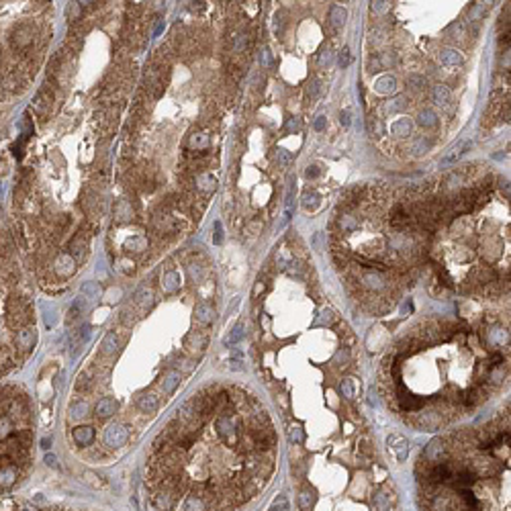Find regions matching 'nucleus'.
<instances>
[{"mask_svg": "<svg viewBox=\"0 0 511 511\" xmlns=\"http://www.w3.org/2000/svg\"><path fill=\"white\" fill-rule=\"evenodd\" d=\"M477 454L454 456L438 438L426 448L417 473L421 511H509V429H483Z\"/></svg>", "mask_w": 511, "mask_h": 511, "instance_id": "nucleus-1", "label": "nucleus"}, {"mask_svg": "<svg viewBox=\"0 0 511 511\" xmlns=\"http://www.w3.org/2000/svg\"><path fill=\"white\" fill-rule=\"evenodd\" d=\"M129 440V427L123 424H113L104 429V444L109 448H121Z\"/></svg>", "mask_w": 511, "mask_h": 511, "instance_id": "nucleus-2", "label": "nucleus"}, {"mask_svg": "<svg viewBox=\"0 0 511 511\" xmlns=\"http://www.w3.org/2000/svg\"><path fill=\"white\" fill-rule=\"evenodd\" d=\"M387 444H389V448L392 452H395L399 462H405L407 456H409V442H407V438H403L401 434H391L387 438Z\"/></svg>", "mask_w": 511, "mask_h": 511, "instance_id": "nucleus-3", "label": "nucleus"}, {"mask_svg": "<svg viewBox=\"0 0 511 511\" xmlns=\"http://www.w3.org/2000/svg\"><path fill=\"white\" fill-rule=\"evenodd\" d=\"M96 438V431L92 426H78L72 429V440L78 446H90Z\"/></svg>", "mask_w": 511, "mask_h": 511, "instance_id": "nucleus-4", "label": "nucleus"}, {"mask_svg": "<svg viewBox=\"0 0 511 511\" xmlns=\"http://www.w3.org/2000/svg\"><path fill=\"white\" fill-rule=\"evenodd\" d=\"M470 145H473V141H468V139H460V141H456V143L448 150V153L444 155V158H442V164H452V162H456V160L460 158V155L466 153V152L470 150Z\"/></svg>", "mask_w": 511, "mask_h": 511, "instance_id": "nucleus-5", "label": "nucleus"}, {"mask_svg": "<svg viewBox=\"0 0 511 511\" xmlns=\"http://www.w3.org/2000/svg\"><path fill=\"white\" fill-rule=\"evenodd\" d=\"M184 348H188L190 352H203L207 348V336L203 331H190L184 338Z\"/></svg>", "mask_w": 511, "mask_h": 511, "instance_id": "nucleus-6", "label": "nucleus"}, {"mask_svg": "<svg viewBox=\"0 0 511 511\" xmlns=\"http://www.w3.org/2000/svg\"><path fill=\"white\" fill-rule=\"evenodd\" d=\"M194 319L199 321L201 325H209V323H213V319H215L213 305L211 303H199L194 307Z\"/></svg>", "mask_w": 511, "mask_h": 511, "instance_id": "nucleus-7", "label": "nucleus"}, {"mask_svg": "<svg viewBox=\"0 0 511 511\" xmlns=\"http://www.w3.org/2000/svg\"><path fill=\"white\" fill-rule=\"evenodd\" d=\"M115 411H117V401L113 397H102L101 401L96 403V407H94L96 417H101V419H106V417L115 415Z\"/></svg>", "mask_w": 511, "mask_h": 511, "instance_id": "nucleus-8", "label": "nucleus"}, {"mask_svg": "<svg viewBox=\"0 0 511 511\" xmlns=\"http://www.w3.org/2000/svg\"><path fill=\"white\" fill-rule=\"evenodd\" d=\"M180 380H182V376H180V372L178 370H168L164 375V380H162V391H164V395H172V392L178 389V385H180Z\"/></svg>", "mask_w": 511, "mask_h": 511, "instance_id": "nucleus-9", "label": "nucleus"}, {"mask_svg": "<svg viewBox=\"0 0 511 511\" xmlns=\"http://www.w3.org/2000/svg\"><path fill=\"white\" fill-rule=\"evenodd\" d=\"M31 41H33V31L27 25H18L13 31V43L17 47H27Z\"/></svg>", "mask_w": 511, "mask_h": 511, "instance_id": "nucleus-10", "label": "nucleus"}, {"mask_svg": "<svg viewBox=\"0 0 511 511\" xmlns=\"http://www.w3.org/2000/svg\"><path fill=\"white\" fill-rule=\"evenodd\" d=\"M160 407V399L155 397V395H141V397H137V409L143 411V413H155Z\"/></svg>", "mask_w": 511, "mask_h": 511, "instance_id": "nucleus-11", "label": "nucleus"}, {"mask_svg": "<svg viewBox=\"0 0 511 511\" xmlns=\"http://www.w3.org/2000/svg\"><path fill=\"white\" fill-rule=\"evenodd\" d=\"M440 60L444 66L448 68H458L460 64H462V55H460L458 49H452V47H446V49H442V53H440Z\"/></svg>", "mask_w": 511, "mask_h": 511, "instance_id": "nucleus-12", "label": "nucleus"}, {"mask_svg": "<svg viewBox=\"0 0 511 511\" xmlns=\"http://www.w3.org/2000/svg\"><path fill=\"white\" fill-rule=\"evenodd\" d=\"M35 343V327H23L17 333V346L23 350H31Z\"/></svg>", "mask_w": 511, "mask_h": 511, "instance_id": "nucleus-13", "label": "nucleus"}, {"mask_svg": "<svg viewBox=\"0 0 511 511\" xmlns=\"http://www.w3.org/2000/svg\"><path fill=\"white\" fill-rule=\"evenodd\" d=\"M162 289H164V292H168V294L176 292V290L180 289V274L174 272V270L166 272L164 278H162Z\"/></svg>", "mask_w": 511, "mask_h": 511, "instance_id": "nucleus-14", "label": "nucleus"}, {"mask_svg": "<svg viewBox=\"0 0 511 511\" xmlns=\"http://www.w3.org/2000/svg\"><path fill=\"white\" fill-rule=\"evenodd\" d=\"M76 270V264L72 260V256H60V258L55 260V272L60 274V276H70V274Z\"/></svg>", "mask_w": 511, "mask_h": 511, "instance_id": "nucleus-15", "label": "nucleus"}, {"mask_svg": "<svg viewBox=\"0 0 511 511\" xmlns=\"http://www.w3.org/2000/svg\"><path fill=\"white\" fill-rule=\"evenodd\" d=\"M395 88H397V80L392 76H382L375 82V92L378 94H391L395 92Z\"/></svg>", "mask_w": 511, "mask_h": 511, "instance_id": "nucleus-16", "label": "nucleus"}, {"mask_svg": "<svg viewBox=\"0 0 511 511\" xmlns=\"http://www.w3.org/2000/svg\"><path fill=\"white\" fill-rule=\"evenodd\" d=\"M117 346H119V340H117V333L115 331H109L106 336L102 338V343H101V354L102 356H113L117 352Z\"/></svg>", "mask_w": 511, "mask_h": 511, "instance_id": "nucleus-17", "label": "nucleus"}, {"mask_svg": "<svg viewBox=\"0 0 511 511\" xmlns=\"http://www.w3.org/2000/svg\"><path fill=\"white\" fill-rule=\"evenodd\" d=\"M340 389H341V395L346 399H356L358 392H360V385H358L356 378H343Z\"/></svg>", "mask_w": 511, "mask_h": 511, "instance_id": "nucleus-18", "label": "nucleus"}, {"mask_svg": "<svg viewBox=\"0 0 511 511\" xmlns=\"http://www.w3.org/2000/svg\"><path fill=\"white\" fill-rule=\"evenodd\" d=\"M411 129H413V123H411V119H399V121L392 123L391 133L395 135V137H409V135H411Z\"/></svg>", "mask_w": 511, "mask_h": 511, "instance_id": "nucleus-19", "label": "nucleus"}, {"mask_svg": "<svg viewBox=\"0 0 511 511\" xmlns=\"http://www.w3.org/2000/svg\"><path fill=\"white\" fill-rule=\"evenodd\" d=\"M135 303L139 305L141 309H147V307H152V303H153V292L147 289V287H141L139 290L135 292Z\"/></svg>", "mask_w": 511, "mask_h": 511, "instance_id": "nucleus-20", "label": "nucleus"}, {"mask_svg": "<svg viewBox=\"0 0 511 511\" xmlns=\"http://www.w3.org/2000/svg\"><path fill=\"white\" fill-rule=\"evenodd\" d=\"M346 17H348V13H346V8H343V6H331L329 21H331V25L336 27V29L343 27V23H346Z\"/></svg>", "mask_w": 511, "mask_h": 511, "instance_id": "nucleus-21", "label": "nucleus"}, {"mask_svg": "<svg viewBox=\"0 0 511 511\" xmlns=\"http://www.w3.org/2000/svg\"><path fill=\"white\" fill-rule=\"evenodd\" d=\"M434 102L436 104H448L450 102V88L448 86H444V84H438V86H434Z\"/></svg>", "mask_w": 511, "mask_h": 511, "instance_id": "nucleus-22", "label": "nucleus"}, {"mask_svg": "<svg viewBox=\"0 0 511 511\" xmlns=\"http://www.w3.org/2000/svg\"><path fill=\"white\" fill-rule=\"evenodd\" d=\"M436 123H438V115L431 111V109L419 111V115H417V125H421V127H434Z\"/></svg>", "mask_w": 511, "mask_h": 511, "instance_id": "nucleus-23", "label": "nucleus"}, {"mask_svg": "<svg viewBox=\"0 0 511 511\" xmlns=\"http://www.w3.org/2000/svg\"><path fill=\"white\" fill-rule=\"evenodd\" d=\"M407 106V98L405 96H395L392 98V101H389L387 104H385V113L387 115H391V113H399V111H403Z\"/></svg>", "mask_w": 511, "mask_h": 511, "instance_id": "nucleus-24", "label": "nucleus"}, {"mask_svg": "<svg viewBox=\"0 0 511 511\" xmlns=\"http://www.w3.org/2000/svg\"><path fill=\"white\" fill-rule=\"evenodd\" d=\"M15 480H17V468L13 466L0 468V487H11L15 485Z\"/></svg>", "mask_w": 511, "mask_h": 511, "instance_id": "nucleus-25", "label": "nucleus"}, {"mask_svg": "<svg viewBox=\"0 0 511 511\" xmlns=\"http://www.w3.org/2000/svg\"><path fill=\"white\" fill-rule=\"evenodd\" d=\"M331 62H333V49L329 47V45H325L319 51V57H317V66L321 68V70H327V68L331 66Z\"/></svg>", "mask_w": 511, "mask_h": 511, "instance_id": "nucleus-26", "label": "nucleus"}, {"mask_svg": "<svg viewBox=\"0 0 511 511\" xmlns=\"http://www.w3.org/2000/svg\"><path fill=\"white\" fill-rule=\"evenodd\" d=\"M101 284L98 282H86V284H82V294L86 299H90V301H94V299H98L101 297Z\"/></svg>", "mask_w": 511, "mask_h": 511, "instance_id": "nucleus-27", "label": "nucleus"}, {"mask_svg": "<svg viewBox=\"0 0 511 511\" xmlns=\"http://www.w3.org/2000/svg\"><path fill=\"white\" fill-rule=\"evenodd\" d=\"M319 199H321V196H319L315 190H307V192L303 194V207L307 209V211H311V209H317Z\"/></svg>", "mask_w": 511, "mask_h": 511, "instance_id": "nucleus-28", "label": "nucleus"}, {"mask_svg": "<svg viewBox=\"0 0 511 511\" xmlns=\"http://www.w3.org/2000/svg\"><path fill=\"white\" fill-rule=\"evenodd\" d=\"M368 131H370L372 137H380L382 133H385V127H382V121L378 119V117H375V115L368 117Z\"/></svg>", "mask_w": 511, "mask_h": 511, "instance_id": "nucleus-29", "label": "nucleus"}, {"mask_svg": "<svg viewBox=\"0 0 511 511\" xmlns=\"http://www.w3.org/2000/svg\"><path fill=\"white\" fill-rule=\"evenodd\" d=\"M211 143V137L207 133H194L190 137V147H196V150H204V147H209Z\"/></svg>", "mask_w": 511, "mask_h": 511, "instance_id": "nucleus-30", "label": "nucleus"}, {"mask_svg": "<svg viewBox=\"0 0 511 511\" xmlns=\"http://www.w3.org/2000/svg\"><path fill=\"white\" fill-rule=\"evenodd\" d=\"M41 309H43V321H45V325L51 329V327L55 325V307H53V305L43 303Z\"/></svg>", "mask_w": 511, "mask_h": 511, "instance_id": "nucleus-31", "label": "nucleus"}, {"mask_svg": "<svg viewBox=\"0 0 511 511\" xmlns=\"http://www.w3.org/2000/svg\"><path fill=\"white\" fill-rule=\"evenodd\" d=\"M289 440H290V444H303L305 442V431L301 426H290L289 427Z\"/></svg>", "mask_w": 511, "mask_h": 511, "instance_id": "nucleus-32", "label": "nucleus"}, {"mask_svg": "<svg viewBox=\"0 0 511 511\" xmlns=\"http://www.w3.org/2000/svg\"><path fill=\"white\" fill-rule=\"evenodd\" d=\"M196 184H199V188H201V190H213V188H215V184H217V180H215L211 174H203V176H199Z\"/></svg>", "mask_w": 511, "mask_h": 511, "instance_id": "nucleus-33", "label": "nucleus"}, {"mask_svg": "<svg viewBox=\"0 0 511 511\" xmlns=\"http://www.w3.org/2000/svg\"><path fill=\"white\" fill-rule=\"evenodd\" d=\"M125 248L133 250V252H143V250H147V239L145 238H133L125 243Z\"/></svg>", "mask_w": 511, "mask_h": 511, "instance_id": "nucleus-34", "label": "nucleus"}, {"mask_svg": "<svg viewBox=\"0 0 511 511\" xmlns=\"http://www.w3.org/2000/svg\"><path fill=\"white\" fill-rule=\"evenodd\" d=\"M241 338H243V323H238V325L231 329V336L225 340V343H227V346H233V343H238Z\"/></svg>", "mask_w": 511, "mask_h": 511, "instance_id": "nucleus-35", "label": "nucleus"}, {"mask_svg": "<svg viewBox=\"0 0 511 511\" xmlns=\"http://www.w3.org/2000/svg\"><path fill=\"white\" fill-rule=\"evenodd\" d=\"M270 511H290V503H289V499L284 497V495H278L276 499H274V503H272Z\"/></svg>", "mask_w": 511, "mask_h": 511, "instance_id": "nucleus-36", "label": "nucleus"}, {"mask_svg": "<svg viewBox=\"0 0 511 511\" xmlns=\"http://www.w3.org/2000/svg\"><path fill=\"white\" fill-rule=\"evenodd\" d=\"M411 150H413V153H415V155L426 153V152L429 150V141H426V137H419V139H415V141H413V147H411Z\"/></svg>", "mask_w": 511, "mask_h": 511, "instance_id": "nucleus-37", "label": "nucleus"}, {"mask_svg": "<svg viewBox=\"0 0 511 511\" xmlns=\"http://www.w3.org/2000/svg\"><path fill=\"white\" fill-rule=\"evenodd\" d=\"M82 313V303L80 301H76L72 307H70V311H68V317H66V323H74L76 319H78V315H80Z\"/></svg>", "mask_w": 511, "mask_h": 511, "instance_id": "nucleus-38", "label": "nucleus"}, {"mask_svg": "<svg viewBox=\"0 0 511 511\" xmlns=\"http://www.w3.org/2000/svg\"><path fill=\"white\" fill-rule=\"evenodd\" d=\"M86 411H88V405L86 403H78V405H74L70 409V413H72V419H80L86 415Z\"/></svg>", "mask_w": 511, "mask_h": 511, "instance_id": "nucleus-39", "label": "nucleus"}, {"mask_svg": "<svg viewBox=\"0 0 511 511\" xmlns=\"http://www.w3.org/2000/svg\"><path fill=\"white\" fill-rule=\"evenodd\" d=\"M11 429H13V426H11V421H8V417H0V440L11 434Z\"/></svg>", "mask_w": 511, "mask_h": 511, "instance_id": "nucleus-40", "label": "nucleus"}, {"mask_svg": "<svg viewBox=\"0 0 511 511\" xmlns=\"http://www.w3.org/2000/svg\"><path fill=\"white\" fill-rule=\"evenodd\" d=\"M350 62H352L350 49H348V47H343L341 51H340V66H341V68H348V66H350Z\"/></svg>", "mask_w": 511, "mask_h": 511, "instance_id": "nucleus-41", "label": "nucleus"}, {"mask_svg": "<svg viewBox=\"0 0 511 511\" xmlns=\"http://www.w3.org/2000/svg\"><path fill=\"white\" fill-rule=\"evenodd\" d=\"M276 158H278V162H280L282 166H289V164L292 162V155H290L287 150H278V152H276Z\"/></svg>", "mask_w": 511, "mask_h": 511, "instance_id": "nucleus-42", "label": "nucleus"}, {"mask_svg": "<svg viewBox=\"0 0 511 511\" xmlns=\"http://www.w3.org/2000/svg\"><path fill=\"white\" fill-rule=\"evenodd\" d=\"M340 223H341V227H343V231L356 229V225H358L356 221H354V217H348V215H346V217H341V219H340Z\"/></svg>", "mask_w": 511, "mask_h": 511, "instance_id": "nucleus-43", "label": "nucleus"}, {"mask_svg": "<svg viewBox=\"0 0 511 511\" xmlns=\"http://www.w3.org/2000/svg\"><path fill=\"white\" fill-rule=\"evenodd\" d=\"M340 123H341L343 127H350V125H352V113H350V109H346V111L340 113Z\"/></svg>", "mask_w": 511, "mask_h": 511, "instance_id": "nucleus-44", "label": "nucleus"}, {"mask_svg": "<svg viewBox=\"0 0 511 511\" xmlns=\"http://www.w3.org/2000/svg\"><path fill=\"white\" fill-rule=\"evenodd\" d=\"M260 62H262V66L270 68L272 60H270V51H268V49H262V51H260Z\"/></svg>", "mask_w": 511, "mask_h": 511, "instance_id": "nucleus-45", "label": "nucleus"}, {"mask_svg": "<svg viewBox=\"0 0 511 511\" xmlns=\"http://www.w3.org/2000/svg\"><path fill=\"white\" fill-rule=\"evenodd\" d=\"M307 92H309V96H311V98H315V96L319 94V82H317V80H313V82H309V88H307Z\"/></svg>", "mask_w": 511, "mask_h": 511, "instance_id": "nucleus-46", "label": "nucleus"}, {"mask_svg": "<svg viewBox=\"0 0 511 511\" xmlns=\"http://www.w3.org/2000/svg\"><path fill=\"white\" fill-rule=\"evenodd\" d=\"M223 241V229H221V223L215 221V243H221Z\"/></svg>", "mask_w": 511, "mask_h": 511, "instance_id": "nucleus-47", "label": "nucleus"}, {"mask_svg": "<svg viewBox=\"0 0 511 511\" xmlns=\"http://www.w3.org/2000/svg\"><path fill=\"white\" fill-rule=\"evenodd\" d=\"M387 8H389V2H382V0L380 2H372V11L375 13H385Z\"/></svg>", "mask_w": 511, "mask_h": 511, "instance_id": "nucleus-48", "label": "nucleus"}, {"mask_svg": "<svg viewBox=\"0 0 511 511\" xmlns=\"http://www.w3.org/2000/svg\"><path fill=\"white\" fill-rule=\"evenodd\" d=\"M325 121H327L325 117H323V115H319L317 119H315V123H313V127H315L317 131H323V129H325Z\"/></svg>", "mask_w": 511, "mask_h": 511, "instance_id": "nucleus-49", "label": "nucleus"}, {"mask_svg": "<svg viewBox=\"0 0 511 511\" xmlns=\"http://www.w3.org/2000/svg\"><path fill=\"white\" fill-rule=\"evenodd\" d=\"M305 176H307V178H317V176H319V168H317V166H309V168L305 170Z\"/></svg>", "mask_w": 511, "mask_h": 511, "instance_id": "nucleus-50", "label": "nucleus"}, {"mask_svg": "<svg viewBox=\"0 0 511 511\" xmlns=\"http://www.w3.org/2000/svg\"><path fill=\"white\" fill-rule=\"evenodd\" d=\"M45 464L51 466V468H60V466H57V458L53 454H45Z\"/></svg>", "mask_w": 511, "mask_h": 511, "instance_id": "nucleus-51", "label": "nucleus"}, {"mask_svg": "<svg viewBox=\"0 0 511 511\" xmlns=\"http://www.w3.org/2000/svg\"><path fill=\"white\" fill-rule=\"evenodd\" d=\"M287 131H299V121L294 119V117H290L289 123H287Z\"/></svg>", "mask_w": 511, "mask_h": 511, "instance_id": "nucleus-52", "label": "nucleus"}, {"mask_svg": "<svg viewBox=\"0 0 511 511\" xmlns=\"http://www.w3.org/2000/svg\"><path fill=\"white\" fill-rule=\"evenodd\" d=\"M480 13H483V4L478 2V4H475V6H473V11H470V15H473L475 18H478V17H480Z\"/></svg>", "mask_w": 511, "mask_h": 511, "instance_id": "nucleus-53", "label": "nucleus"}, {"mask_svg": "<svg viewBox=\"0 0 511 511\" xmlns=\"http://www.w3.org/2000/svg\"><path fill=\"white\" fill-rule=\"evenodd\" d=\"M264 289H266V284H264V282H258V284H256V290H254V297H258V294H260V292H264Z\"/></svg>", "mask_w": 511, "mask_h": 511, "instance_id": "nucleus-54", "label": "nucleus"}, {"mask_svg": "<svg viewBox=\"0 0 511 511\" xmlns=\"http://www.w3.org/2000/svg\"><path fill=\"white\" fill-rule=\"evenodd\" d=\"M17 511H37V509H35L33 505H27V503H23V505H21V507H18Z\"/></svg>", "mask_w": 511, "mask_h": 511, "instance_id": "nucleus-55", "label": "nucleus"}, {"mask_svg": "<svg viewBox=\"0 0 511 511\" xmlns=\"http://www.w3.org/2000/svg\"><path fill=\"white\" fill-rule=\"evenodd\" d=\"M41 444H43V446H41V448H49V444H51V440H47V438H45V440H43V442H41Z\"/></svg>", "mask_w": 511, "mask_h": 511, "instance_id": "nucleus-56", "label": "nucleus"}]
</instances>
